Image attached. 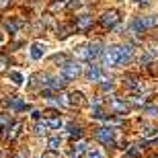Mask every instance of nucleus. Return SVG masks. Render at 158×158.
Instances as JSON below:
<instances>
[{"label":"nucleus","instance_id":"obj_1","mask_svg":"<svg viewBox=\"0 0 158 158\" xmlns=\"http://www.w3.org/2000/svg\"><path fill=\"white\" fill-rule=\"evenodd\" d=\"M156 25H158V17L156 15H148V17L135 19L134 23H131V31H134V33H144V31L152 29V27H156Z\"/></svg>","mask_w":158,"mask_h":158},{"label":"nucleus","instance_id":"obj_2","mask_svg":"<svg viewBox=\"0 0 158 158\" xmlns=\"http://www.w3.org/2000/svg\"><path fill=\"white\" fill-rule=\"evenodd\" d=\"M103 62L109 68H117L119 66V45H109L103 52Z\"/></svg>","mask_w":158,"mask_h":158},{"label":"nucleus","instance_id":"obj_3","mask_svg":"<svg viewBox=\"0 0 158 158\" xmlns=\"http://www.w3.org/2000/svg\"><path fill=\"white\" fill-rule=\"evenodd\" d=\"M94 138L105 146H115V129L113 127H99L94 131Z\"/></svg>","mask_w":158,"mask_h":158},{"label":"nucleus","instance_id":"obj_4","mask_svg":"<svg viewBox=\"0 0 158 158\" xmlns=\"http://www.w3.org/2000/svg\"><path fill=\"white\" fill-rule=\"evenodd\" d=\"M82 72V66L78 64V62H68V64L62 68V76L66 78V80H74L76 76H80Z\"/></svg>","mask_w":158,"mask_h":158},{"label":"nucleus","instance_id":"obj_5","mask_svg":"<svg viewBox=\"0 0 158 158\" xmlns=\"http://www.w3.org/2000/svg\"><path fill=\"white\" fill-rule=\"evenodd\" d=\"M45 52H47V45L43 41H33L31 49H29V56H31V60H41L45 56Z\"/></svg>","mask_w":158,"mask_h":158},{"label":"nucleus","instance_id":"obj_6","mask_svg":"<svg viewBox=\"0 0 158 158\" xmlns=\"http://www.w3.org/2000/svg\"><path fill=\"white\" fill-rule=\"evenodd\" d=\"M86 78L90 82H99V80H105V76H103V70H101V66H94L90 64L86 68Z\"/></svg>","mask_w":158,"mask_h":158},{"label":"nucleus","instance_id":"obj_7","mask_svg":"<svg viewBox=\"0 0 158 158\" xmlns=\"http://www.w3.org/2000/svg\"><path fill=\"white\" fill-rule=\"evenodd\" d=\"M131 56H134V47L131 45H119V66H125L131 60Z\"/></svg>","mask_w":158,"mask_h":158},{"label":"nucleus","instance_id":"obj_8","mask_svg":"<svg viewBox=\"0 0 158 158\" xmlns=\"http://www.w3.org/2000/svg\"><path fill=\"white\" fill-rule=\"evenodd\" d=\"M101 23L105 27H115L119 23V12L117 10H107L103 17H101Z\"/></svg>","mask_w":158,"mask_h":158},{"label":"nucleus","instance_id":"obj_9","mask_svg":"<svg viewBox=\"0 0 158 158\" xmlns=\"http://www.w3.org/2000/svg\"><path fill=\"white\" fill-rule=\"evenodd\" d=\"M101 53H103V43H101V41H93V43L88 45V56H90V62H93V60H97Z\"/></svg>","mask_w":158,"mask_h":158},{"label":"nucleus","instance_id":"obj_10","mask_svg":"<svg viewBox=\"0 0 158 158\" xmlns=\"http://www.w3.org/2000/svg\"><path fill=\"white\" fill-rule=\"evenodd\" d=\"M21 129H23V123L15 121L12 127H8V131H6V140H17L19 135H21Z\"/></svg>","mask_w":158,"mask_h":158},{"label":"nucleus","instance_id":"obj_11","mask_svg":"<svg viewBox=\"0 0 158 158\" xmlns=\"http://www.w3.org/2000/svg\"><path fill=\"white\" fill-rule=\"evenodd\" d=\"M68 105H70V107H82V105H84V94L78 93V90H76V93H72L70 97H68Z\"/></svg>","mask_w":158,"mask_h":158},{"label":"nucleus","instance_id":"obj_12","mask_svg":"<svg viewBox=\"0 0 158 158\" xmlns=\"http://www.w3.org/2000/svg\"><path fill=\"white\" fill-rule=\"evenodd\" d=\"M84 152H88V150H86V144H84V142H78V144L72 148L68 154H70V158H80Z\"/></svg>","mask_w":158,"mask_h":158},{"label":"nucleus","instance_id":"obj_13","mask_svg":"<svg viewBox=\"0 0 158 158\" xmlns=\"http://www.w3.org/2000/svg\"><path fill=\"white\" fill-rule=\"evenodd\" d=\"M93 25V17L90 15H82V17L76 19V29H86Z\"/></svg>","mask_w":158,"mask_h":158},{"label":"nucleus","instance_id":"obj_14","mask_svg":"<svg viewBox=\"0 0 158 158\" xmlns=\"http://www.w3.org/2000/svg\"><path fill=\"white\" fill-rule=\"evenodd\" d=\"M125 84H127L129 88H134V90H142V88H144V86H142V82L138 80L135 76H125Z\"/></svg>","mask_w":158,"mask_h":158},{"label":"nucleus","instance_id":"obj_15","mask_svg":"<svg viewBox=\"0 0 158 158\" xmlns=\"http://www.w3.org/2000/svg\"><path fill=\"white\" fill-rule=\"evenodd\" d=\"M21 25H23V21H10V19H8L4 23V29L10 31V33H17V31L21 29Z\"/></svg>","mask_w":158,"mask_h":158},{"label":"nucleus","instance_id":"obj_16","mask_svg":"<svg viewBox=\"0 0 158 158\" xmlns=\"http://www.w3.org/2000/svg\"><path fill=\"white\" fill-rule=\"evenodd\" d=\"M60 146H62V138H60V135H53V138H49V142H47V148H49V150L58 152Z\"/></svg>","mask_w":158,"mask_h":158},{"label":"nucleus","instance_id":"obj_17","mask_svg":"<svg viewBox=\"0 0 158 158\" xmlns=\"http://www.w3.org/2000/svg\"><path fill=\"white\" fill-rule=\"evenodd\" d=\"M52 62H53V64H60L62 68H64L70 60H68V56H66V53H56V56H52Z\"/></svg>","mask_w":158,"mask_h":158},{"label":"nucleus","instance_id":"obj_18","mask_svg":"<svg viewBox=\"0 0 158 158\" xmlns=\"http://www.w3.org/2000/svg\"><path fill=\"white\" fill-rule=\"evenodd\" d=\"M10 107L15 109V111H23V109H27V105H25L19 97H10Z\"/></svg>","mask_w":158,"mask_h":158},{"label":"nucleus","instance_id":"obj_19","mask_svg":"<svg viewBox=\"0 0 158 158\" xmlns=\"http://www.w3.org/2000/svg\"><path fill=\"white\" fill-rule=\"evenodd\" d=\"M49 129H52V127H49L47 119H43V121H37V125H35V131H37L39 135H41V134H47Z\"/></svg>","mask_w":158,"mask_h":158},{"label":"nucleus","instance_id":"obj_20","mask_svg":"<svg viewBox=\"0 0 158 158\" xmlns=\"http://www.w3.org/2000/svg\"><path fill=\"white\" fill-rule=\"evenodd\" d=\"M76 58L78 60H86V62H90V56H88V45H82L76 49Z\"/></svg>","mask_w":158,"mask_h":158},{"label":"nucleus","instance_id":"obj_21","mask_svg":"<svg viewBox=\"0 0 158 158\" xmlns=\"http://www.w3.org/2000/svg\"><path fill=\"white\" fill-rule=\"evenodd\" d=\"M68 134L74 135V138H80V135H82V127L76 125V123H68Z\"/></svg>","mask_w":158,"mask_h":158},{"label":"nucleus","instance_id":"obj_22","mask_svg":"<svg viewBox=\"0 0 158 158\" xmlns=\"http://www.w3.org/2000/svg\"><path fill=\"white\" fill-rule=\"evenodd\" d=\"M10 80L15 82V84H17V86H21V84H23V82H25V78H23V74H21V72L12 70V72H10Z\"/></svg>","mask_w":158,"mask_h":158},{"label":"nucleus","instance_id":"obj_23","mask_svg":"<svg viewBox=\"0 0 158 158\" xmlns=\"http://www.w3.org/2000/svg\"><path fill=\"white\" fill-rule=\"evenodd\" d=\"M111 105H113V109H117V111H121V113H125V111L129 109L125 103H121V101H117V99H113V101H111Z\"/></svg>","mask_w":158,"mask_h":158},{"label":"nucleus","instance_id":"obj_24","mask_svg":"<svg viewBox=\"0 0 158 158\" xmlns=\"http://www.w3.org/2000/svg\"><path fill=\"white\" fill-rule=\"evenodd\" d=\"M144 138H146V140L158 138V129H156V127H146V129H144Z\"/></svg>","mask_w":158,"mask_h":158},{"label":"nucleus","instance_id":"obj_25","mask_svg":"<svg viewBox=\"0 0 158 158\" xmlns=\"http://www.w3.org/2000/svg\"><path fill=\"white\" fill-rule=\"evenodd\" d=\"M47 123H49V127H52V129L62 127V119H60V117H49V119H47Z\"/></svg>","mask_w":158,"mask_h":158},{"label":"nucleus","instance_id":"obj_26","mask_svg":"<svg viewBox=\"0 0 158 158\" xmlns=\"http://www.w3.org/2000/svg\"><path fill=\"white\" fill-rule=\"evenodd\" d=\"M146 113H148V115H152V117H156V115H158V105H148Z\"/></svg>","mask_w":158,"mask_h":158},{"label":"nucleus","instance_id":"obj_27","mask_svg":"<svg viewBox=\"0 0 158 158\" xmlns=\"http://www.w3.org/2000/svg\"><path fill=\"white\" fill-rule=\"evenodd\" d=\"M88 158H105L103 156V152H99V150H94V148H90V150H88Z\"/></svg>","mask_w":158,"mask_h":158},{"label":"nucleus","instance_id":"obj_28","mask_svg":"<svg viewBox=\"0 0 158 158\" xmlns=\"http://www.w3.org/2000/svg\"><path fill=\"white\" fill-rule=\"evenodd\" d=\"M39 158H60V154H58V152H53V150H47V152H43Z\"/></svg>","mask_w":158,"mask_h":158},{"label":"nucleus","instance_id":"obj_29","mask_svg":"<svg viewBox=\"0 0 158 158\" xmlns=\"http://www.w3.org/2000/svg\"><path fill=\"white\" fill-rule=\"evenodd\" d=\"M127 156H131V158H138V156H140V150H138L135 146H131V148L127 150Z\"/></svg>","mask_w":158,"mask_h":158},{"label":"nucleus","instance_id":"obj_30","mask_svg":"<svg viewBox=\"0 0 158 158\" xmlns=\"http://www.w3.org/2000/svg\"><path fill=\"white\" fill-rule=\"evenodd\" d=\"M103 90H113V82L111 80H103Z\"/></svg>","mask_w":158,"mask_h":158},{"label":"nucleus","instance_id":"obj_31","mask_svg":"<svg viewBox=\"0 0 158 158\" xmlns=\"http://www.w3.org/2000/svg\"><path fill=\"white\" fill-rule=\"evenodd\" d=\"M64 4H66L64 0H56V2H53V4H52V8H53V10H56V8H60V6H64Z\"/></svg>","mask_w":158,"mask_h":158},{"label":"nucleus","instance_id":"obj_32","mask_svg":"<svg viewBox=\"0 0 158 158\" xmlns=\"http://www.w3.org/2000/svg\"><path fill=\"white\" fill-rule=\"evenodd\" d=\"M8 4H10V0H0V8H6Z\"/></svg>","mask_w":158,"mask_h":158},{"label":"nucleus","instance_id":"obj_33","mask_svg":"<svg viewBox=\"0 0 158 158\" xmlns=\"http://www.w3.org/2000/svg\"><path fill=\"white\" fill-rule=\"evenodd\" d=\"M4 66H6V58H2V56H0V70H2Z\"/></svg>","mask_w":158,"mask_h":158},{"label":"nucleus","instance_id":"obj_34","mask_svg":"<svg viewBox=\"0 0 158 158\" xmlns=\"http://www.w3.org/2000/svg\"><path fill=\"white\" fill-rule=\"evenodd\" d=\"M15 158H27V154H25V152H19V154H17Z\"/></svg>","mask_w":158,"mask_h":158},{"label":"nucleus","instance_id":"obj_35","mask_svg":"<svg viewBox=\"0 0 158 158\" xmlns=\"http://www.w3.org/2000/svg\"><path fill=\"white\" fill-rule=\"evenodd\" d=\"M0 43H2V35H0Z\"/></svg>","mask_w":158,"mask_h":158},{"label":"nucleus","instance_id":"obj_36","mask_svg":"<svg viewBox=\"0 0 158 158\" xmlns=\"http://www.w3.org/2000/svg\"><path fill=\"white\" fill-rule=\"evenodd\" d=\"M0 121H2V115H0Z\"/></svg>","mask_w":158,"mask_h":158},{"label":"nucleus","instance_id":"obj_37","mask_svg":"<svg viewBox=\"0 0 158 158\" xmlns=\"http://www.w3.org/2000/svg\"><path fill=\"white\" fill-rule=\"evenodd\" d=\"M138 2H142V0H138Z\"/></svg>","mask_w":158,"mask_h":158},{"label":"nucleus","instance_id":"obj_38","mask_svg":"<svg viewBox=\"0 0 158 158\" xmlns=\"http://www.w3.org/2000/svg\"><path fill=\"white\" fill-rule=\"evenodd\" d=\"M0 158H2V156H0Z\"/></svg>","mask_w":158,"mask_h":158}]
</instances>
